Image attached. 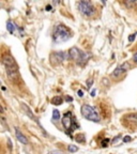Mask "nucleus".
Segmentation results:
<instances>
[{
    "label": "nucleus",
    "mask_w": 137,
    "mask_h": 154,
    "mask_svg": "<svg viewBox=\"0 0 137 154\" xmlns=\"http://www.w3.org/2000/svg\"><path fill=\"white\" fill-rule=\"evenodd\" d=\"M108 141H109L108 139H105L104 141H102V146H103V147H106V146H107V143H108Z\"/></svg>",
    "instance_id": "obj_21"
},
{
    "label": "nucleus",
    "mask_w": 137,
    "mask_h": 154,
    "mask_svg": "<svg viewBox=\"0 0 137 154\" xmlns=\"http://www.w3.org/2000/svg\"><path fill=\"white\" fill-rule=\"evenodd\" d=\"M89 57L90 56L88 55V54L80 51L79 48H77V47H72L70 51H69V58L72 59V60H74L77 64H79V65L86 64L88 59H89Z\"/></svg>",
    "instance_id": "obj_3"
},
{
    "label": "nucleus",
    "mask_w": 137,
    "mask_h": 154,
    "mask_svg": "<svg viewBox=\"0 0 137 154\" xmlns=\"http://www.w3.org/2000/svg\"><path fill=\"white\" fill-rule=\"evenodd\" d=\"M72 36V32L63 24H58L53 32V40L55 43H63L67 42Z\"/></svg>",
    "instance_id": "obj_1"
},
{
    "label": "nucleus",
    "mask_w": 137,
    "mask_h": 154,
    "mask_svg": "<svg viewBox=\"0 0 137 154\" xmlns=\"http://www.w3.org/2000/svg\"><path fill=\"white\" fill-rule=\"evenodd\" d=\"M130 63L129 62H124L122 63L121 65H119V66H117V69H115V71L113 72V76L114 77H119L121 76V75L123 74V73H125L126 71L130 69Z\"/></svg>",
    "instance_id": "obj_9"
},
{
    "label": "nucleus",
    "mask_w": 137,
    "mask_h": 154,
    "mask_svg": "<svg viewBox=\"0 0 137 154\" xmlns=\"http://www.w3.org/2000/svg\"><path fill=\"white\" fill-rule=\"evenodd\" d=\"M92 84H93V79L92 78H90V79H88L87 80V89H90L91 88V86H92Z\"/></svg>",
    "instance_id": "obj_18"
},
{
    "label": "nucleus",
    "mask_w": 137,
    "mask_h": 154,
    "mask_svg": "<svg viewBox=\"0 0 137 154\" xmlns=\"http://www.w3.org/2000/svg\"><path fill=\"white\" fill-rule=\"evenodd\" d=\"M65 99H67V102H72V101H73V99L71 97V96H67Z\"/></svg>",
    "instance_id": "obj_24"
},
{
    "label": "nucleus",
    "mask_w": 137,
    "mask_h": 154,
    "mask_svg": "<svg viewBox=\"0 0 137 154\" xmlns=\"http://www.w3.org/2000/svg\"><path fill=\"white\" fill-rule=\"evenodd\" d=\"M17 29V27L15 26V24L13 22H11V20H9L8 22V30L10 31V33H15V30Z\"/></svg>",
    "instance_id": "obj_12"
},
{
    "label": "nucleus",
    "mask_w": 137,
    "mask_h": 154,
    "mask_svg": "<svg viewBox=\"0 0 137 154\" xmlns=\"http://www.w3.org/2000/svg\"><path fill=\"white\" fill-rule=\"evenodd\" d=\"M75 140H76L77 142H85L86 141V137H85L84 134H78L76 136V138H75Z\"/></svg>",
    "instance_id": "obj_15"
},
{
    "label": "nucleus",
    "mask_w": 137,
    "mask_h": 154,
    "mask_svg": "<svg viewBox=\"0 0 137 154\" xmlns=\"http://www.w3.org/2000/svg\"><path fill=\"white\" fill-rule=\"evenodd\" d=\"M67 58H69V53L56 51L51 55V62L53 64H59V63H62L64 60H67Z\"/></svg>",
    "instance_id": "obj_8"
},
{
    "label": "nucleus",
    "mask_w": 137,
    "mask_h": 154,
    "mask_svg": "<svg viewBox=\"0 0 137 154\" xmlns=\"http://www.w3.org/2000/svg\"><path fill=\"white\" fill-rule=\"evenodd\" d=\"M62 124L67 130V134H72L73 131L78 128V124L75 122V119L73 118V115L71 112H67L62 118Z\"/></svg>",
    "instance_id": "obj_5"
},
{
    "label": "nucleus",
    "mask_w": 137,
    "mask_h": 154,
    "mask_svg": "<svg viewBox=\"0 0 137 154\" xmlns=\"http://www.w3.org/2000/svg\"><path fill=\"white\" fill-rule=\"evenodd\" d=\"M91 95H92V96H94V95H95V90H94V91H92V92H91Z\"/></svg>",
    "instance_id": "obj_26"
},
{
    "label": "nucleus",
    "mask_w": 137,
    "mask_h": 154,
    "mask_svg": "<svg viewBox=\"0 0 137 154\" xmlns=\"http://www.w3.org/2000/svg\"><path fill=\"white\" fill-rule=\"evenodd\" d=\"M133 60H134L135 62L137 63V53H135L134 55H133Z\"/></svg>",
    "instance_id": "obj_23"
},
{
    "label": "nucleus",
    "mask_w": 137,
    "mask_h": 154,
    "mask_svg": "<svg viewBox=\"0 0 137 154\" xmlns=\"http://www.w3.org/2000/svg\"><path fill=\"white\" fill-rule=\"evenodd\" d=\"M78 95L83 96V91H82V90H78Z\"/></svg>",
    "instance_id": "obj_25"
},
{
    "label": "nucleus",
    "mask_w": 137,
    "mask_h": 154,
    "mask_svg": "<svg viewBox=\"0 0 137 154\" xmlns=\"http://www.w3.org/2000/svg\"><path fill=\"white\" fill-rule=\"evenodd\" d=\"M136 35H137V32H135V33H133V34H131L130 36H129V42L130 43H132V42H134V40H135V38H136Z\"/></svg>",
    "instance_id": "obj_17"
},
{
    "label": "nucleus",
    "mask_w": 137,
    "mask_h": 154,
    "mask_svg": "<svg viewBox=\"0 0 137 154\" xmlns=\"http://www.w3.org/2000/svg\"><path fill=\"white\" fill-rule=\"evenodd\" d=\"M132 140V138L130 137V136H125L124 138H123V141L124 142H129V141H131Z\"/></svg>",
    "instance_id": "obj_19"
},
{
    "label": "nucleus",
    "mask_w": 137,
    "mask_h": 154,
    "mask_svg": "<svg viewBox=\"0 0 137 154\" xmlns=\"http://www.w3.org/2000/svg\"><path fill=\"white\" fill-rule=\"evenodd\" d=\"M67 150H69V152H77V150H78V148H77V146H73V144H70L69 147H67Z\"/></svg>",
    "instance_id": "obj_16"
},
{
    "label": "nucleus",
    "mask_w": 137,
    "mask_h": 154,
    "mask_svg": "<svg viewBox=\"0 0 137 154\" xmlns=\"http://www.w3.org/2000/svg\"><path fill=\"white\" fill-rule=\"evenodd\" d=\"M122 124L125 128L135 130L137 128V113H128L122 118Z\"/></svg>",
    "instance_id": "obj_6"
},
{
    "label": "nucleus",
    "mask_w": 137,
    "mask_h": 154,
    "mask_svg": "<svg viewBox=\"0 0 137 154\" xmlns=\"http://www.w3.org/2000/svg\"><path fill=\"white\" fill-rule=\"evenodd\" d=\"M82 115L87 120L92 121V122H100V116L98 111L90 105H83L82 106Z\"/></svg>",
    "instance_id": "obj_4"
},
{
    "label": "nucleus",
    "mask_w": 137,
    "mask_h": 154,
    "mask_svg": "<svg viewBox=\"0 0 137 154\" xmlns=\"http://www.w3.org/2000/svg\"><path fill=\"white\" fill-rule=\"evenodd\" d=\"M15 135H16V138H17V140L18 141H20L23 144H27L28 143V139H27L26 137L24 136V134H23L20 131L18 130V128H15Z\"/></svg>",
    "instance_id": "obj_10"
},
{
    "label": "nucleus",
    "mask_w": 137,
    "mask_h": 154,
    "mask_svg": "<svg viewBox=\"0 0 137 154\" xmlns=\"http://www.w3.org/2000/svg\"><path fill=\"white\" fill-rule=\"evenodd\" d=\"M78 9H79L80 13L85 16H91L94 13V8L90 1H79L78 2Z\"/></svg>",
    "instance_id": "obj_7"
},
{
    "label": "nucleus",
    "mask_w": 137,
    "mask_h": 154,
    "mask_svg": "<svg viewBox=\"0 0 137 154\" xmlns=\"http://www.w3.org/2000/svg\"><path fill=\"white\" fill-rule=\"evenodd\" d=\"M63 103V99L60 97V96H55L51 99V104L53 105H61Z\"/></svg>",
    "instance_id": "obj_13"
},
{
    "label": "nucleus",
    "mask_w": 137,
    "mask_h": 154,
    "mask_svg": "<svg viewBox=\"0 0 137 154\" xmlns=\"http://www.w3.org/2000/svg\"><path fill=\"white\" fill-rule=\"evenodd\" d=\"M53 120L54 121L60 120V112H59V110H57V109L53 110Z\"/></svg>",
    "instance_id": "obj_14"
},
{
    "label": "nucleus",
    "mask_w": 137,
    "mask_h": 154,
    "mask_svg": "<svg viewBox=\"0 0 137 154\" xmlns=\"http://www.w3.org/2000/svg\"><path fill=\"white\" fill-rule=\"evenodd\" d=\"M124 3L128 5V7H130V5H134L136 2H134V1H129V2H124Z\"/></svg>",
    "instance_id": "obj_22"
},
{
    "label": "nucleus",
    "mask_w": 137,
    "mask_h": 154,
    "mask_svg": "<svg viewBox=\"0 0 137 154\" xmlns=\"http://www.w3.org/2000/svg\"><path fill=\"white\" fill-rule=\"evenodd\" d=\"M47 154H63L62 152H60V151H51V152H49V153H47Z\"/></svg>",
    "instance_id": "obj_20"
},
{
    "label": "nucleus",
    "mask_w": 137,
    "mask_h": 154,
    "mask_svg": "<svg viewBox=\"0 0 137 154\" xmlns=\"http://www.w3.org/2000/svg\"><path fill=\"white\" fill-rule=\"evenodd\" d=\"M2 63L7 69L8 75L10 76L11 79H14L15 77L18 75V66L16 64V61L14 60V58L10 54H5L2 56Z\"/></svg>",
    "instance_id": "obj_2"
},
{
    "label": "nucleus",
    "mask_w": 137,
    "mask_h": 154,
    "mask_svg": "<svg viewBox=\"0 0 137 154\" xmlns=\"http://www.w3.org/2000/svg\"><path fill=\"white\" fill-rule=\"evenodd\" d=\"M22 107H23V108H24L25 112H26L27 115H28L29 117H30V118H32L34 121H36V122H38V120H36V117H34V116L31 113V110H30V109H29V107H28V106H27V105H25V104L23 103V104H22Z\"/></svg>",
    "instance_id": "obj_11"
}]
</instances>
